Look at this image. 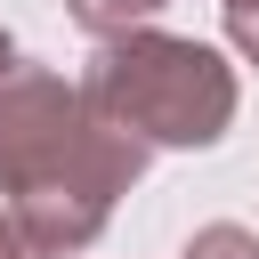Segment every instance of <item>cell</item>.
<instances>
[{"instance_id":"7a4b0ae2","label":"cell","mask_w":259,"mask_h":259,"mask_svg":"<svg viewBox=\"0 0 259 259\" xmlns=\"http://www.w3.org/2000/svg\"><path fill=\"white\" fill-rule=\"evenodd\" d=\"M81 97L121 138H138L146 154L154 146L194 154V146H219L227 121H235V65L202 40H186V32H146L138 24V32L97 40V57L81 73Z\"/></svg>"},{"instance_id":"8992f818","label":"cell","mask_w":259,"mask_h":259,"mask_svg":"<svg viewBox=\"0 0 259 259\" xmlns=\"http://www.w3.org/2000/svg\"><path fill=\"white\" fill-rule=\"evenodd\" d=\"M219 8H227V40L259 65V0H219Z\"/></svg>"},{"instance_id":"3957f363","label":"cell","mask_w":259,"mask_h":259,"mask_svg":"<svg viewBox=\"0 0 259 259\" xmlns=\"http://www.w3.org/2000/svg\"><path fill=\"white\" fill-rule=\"evenodd\" d=\"M65 8H73V24H81V32L113 40V32H138V24H146L162 0H65Z\"/></svg>"},{"instance_id":"6da1fadb","label":"cell","mask_w":259,"mask_h":259,"mask_svg":"<svg viewBox=\"0 0 259 259\" xmlns=\"http://www.w3.org/2000/svg\"><path fill=\"white\" fill-rule=\"evenodd\" d=\"M138 170H146V146L121 138L65 73L49 65L0 73V194L57 259L105 235Z\"/></svg>"},{"instance_id":"277c9868","label":"cell","mask_w":259,"mask_h":259,"mask_svg":"<svg viewBox=\"0 0 259 259\" xmlns=\"http://www.w3.org/2000/svg\"><path fill=\"white\" fill-rule=\"evenodd\" d=\"M186 259H259V235L235 227V219H210V227L186 235Z\"/></svg>"},{"instance_id":"5b68a950","label":"cell","mask_w":259,"mask_h":259,"mask_svg":"<svg viewBox=\"0 0 259 259\" xmlns=\"http://www.w3.org/2000/svg\"><path fill=\"white\" fill-rule=\"evenodd\" d=\"M0 259H57V251H49V243H40L16 210H0Z\"/></svg>"},{"instance_id":"52a82bcc","label":"cell","mask_w":259,"mask_h":259,"mask_svg":"<svg viewBox=\"0 0 259 259\" xmlns=\"http://www.w3.org/2000/svg\"><path fill=\"white\" fill-rule=\"evenodd\" d=\"M0 73H8V32H0Z\"/></svg>"}]
</instances>
